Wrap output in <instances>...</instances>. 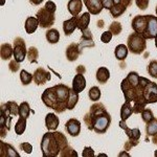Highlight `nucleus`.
<instances>
[{
  "label": "nucleus",
  "mask_w": 157,
  "mask_h": 157,
  "mask_svg": "<svg viewBox=\"0 0 157 157\" xmlns=\"http://www.w3.org/2000/svg\"><path fill=\"white\" fill-rule=\"evenodd\" d=\"M70 88L65 84H58L46 88L41 95V100L46 107L55 110L57 113H63L68 110Z\"/></svg>",
  "instance_id": "nucleus-1"
},
{
  "label": "nucleus",
  "mask_w": 157,
  "mask_h": 157,
  "mask_svg": "<svg viewBox=\"0 0 157 157\" xmlns=\"http://www.w3.org/2000/svg\"><path fill=\"white\" fill-rule=\"evenodd\" d=\"M84 123L87 126L88 130H93L98 134H104L107 132L111 125V115L106 110L104 104L98 102L93 104L88 113L85 114Z\"/></svg>",
  "instance_id": "nucleus-2"
},
{
  "label": "nucleus",
  "mask_w": 157,
  "mask_h": 157,
  "mask_svg": "<svg viewBox=\"0 0 157 157\" xmlns=\"http://www.w3.org/2000/svg\"><path fill=\"white\" fill-rule=\"evenodd\" d=\"M68 146L66 136L60 131L47 132L41 140V151L43 157H56L60 155L63 148Z\"/></svg>",
  "instance_id": "nucleus-3"
},
{
  "label": "nucleus",
  "mask_w": 157,
  "mask_h": 157,
  "mask_svg": "<svg viewBox=\"0 0 157 157\" xmlns=\"http://www.w3.org/2000/svg\"><path fill=\"white\" fill-rule=\"evenodd\" d=\"M1 117H0V133L1 138H4L6 133L11 129V124L13 116H17L19 114V106L16 102L10 101L6 104H2L1 108Z\"/></svg>",
  "instance_id": "nucleus-4"
},
{
  "label": "nucleus",
  "mask_w": 157,
  "mask_h": 157,
  "mask_svg": "<svg viewBox=\"0 0 157 157\" xmlns=\"http://www.w3.org/2000/svg\"><path fill=\"white\" fill-rule=\"evenodd\" d=\"M127 46L129 52L134 55H140L147 48V40L141 35L134 32L130 34L127 39Z\"/></svg>",
  "instance_id": "nucleus-5"
},
{
  "label": "nucleus",
  "mask_w": 157,
  "mask_h": 157,
  "mask_svg": "<svg viewBox=\"0 0 157 157\" xmlns=\"http://www.w3.org/2000/svg\"><path fill=\"white\" fill-rule=\"evenodd\" d=\"M37 19L39 20V26L41 29H49L55 24L56 13L48 11L45 6L41 7L36 14Z\"/></svg>",
  "instance_id": "nucleus-6"
},
{
  "label": "nucleus",
  "mask_w": 157,
  "mask_h": 157,
  "mask_svg": "<svg viewBox=\"0 0 157 157\" xmlns=\"http://www.w3.org/2000/svg\"><path fill=\"white\" fill-rule=\"evenodd\" d=\"M143 98L148 104L157 103V84L155 82L148 80L143 88Z\"/></svg>",
  "instance_id": "nucleus-7"
},
{
  "label": "nucleus",
  "mask_w": 157,
  "mask_h": 157,
  "mask_svg": "<svg viewBox=\"0 0 157 157\" xmlns=\"http://www.w3.org/2000/svg\"><path fill=\"white\" fill-rule=\"evenodd\" d=\"M27 56V49L25 41L21 37H17L14 40V59L17 62L21 63L25 60Z\"/></svg>",
  "instance_id": "nucleus-8"
},
{
  "label": "nucleus",
  "mask_w": 157,
  "mask_h": 157,
  "mask_svg": "<svg viewBox=\"0 0 157 157\" xmlns=\"http://www.w3.org/2000/svg\"><path fill=\"white\" fill-rule=\"evenodd\" d=\"M120 127L121 129H124L125 130L126 134H127L128 136V140L130 141V144L132 145V147H136L139 144V138H140L141 136V133H140V130H139L138 128H134V129H130L127 126V124H126V121H123L121 120L120 121Z\"/></svg>",
  "instance_id": "nucleus-9"
},
{
  "label": "nucleus",
  "mask_w": 157,
  "mask_h": 157,
  "mask_svg": "<svg viewBox=\"0 0 157 157\" xmlns=\"http://www.w3.org/2000/svg\"><path fill=\"white\" fill-rule=\"evenodd\" d=\"M146 40L155 39L157 36V16L148 15V22H147L146 29L141 35Z\"/></svg>",
  "instance_id": "nucleus-10"
},
{
  "label": "nucleus",
  "mask_w": 157,
  "mask_h": 157,
  "mask_svg": "<svg viewBox=\"0 0 157 157\" xmlns=\"http://www.w3.org/2000/svg\"><path fill=\"white\" fill-rule=\"evenodd\" d=\"M147 22H148V15H137L133 18L131 26L135 33L143 35L146 29Z\"/></svg>",
  "instance_id": "nucleus-11"
},
{
  "label": "nucleus",
  "mask_w": 157,
  "mask_h": 157,
  "mask_svg": "<svg viewBox=\"0 0 157 157\" xmlns=\"http://www.w3.org/2000/svg\"><path fill=\"white\" fill-rule=\"evenodd\" d=\"M52 80V75L50 72L45 70L43 67H39L35 70L34 72V81L37 85H44L45 83L49 82Z\"/></svg>",
  "instance_id": "nucleus-12"
},
{
  "label": "nucleus",
  "mask_w": 157,
  "mask_h": 157,
  "mask_svg": "<svg viewBox=\"0 0 157 157\" xmlns=\"http://www.w3.org/2000/svg\"><path fill=\"white\" fill-rule=\"evenodd\" d=\"M65 129H66L67 133L72 137H77L78 134L81 133V123L80 121L75 120V118H70L65 124Z\"/></svg>",
  "instance_id": "nucleus-13"
},
{
  "label": "nucleus",
  "mask_w": 157,
  "mask_h": 157,
  "mask_svg": "<svg viewBox=\"0 0 157 157\" xmlns=\"http://www.w3.org/2000/svg\"><path fill=\"white\" fill-rule=\"evenodd\" d=\"M83 3L86 6L91 15H98L104 9L102 0H83Z\"/></svg>",
  "instance_id": "nucleus-14"
},
{
  "label": "nucleus",
  "mask_w": 157,
  "mask_h": 157,
  "mask_svg": "<svg viewBox=\"0 0 157 157\" xmlns=\"http://www.w3.org/2000/svg\"><path fill=\"white\" fill-rule=\"evenodd\" d=\"M82 54V50L80 49V46L77 43H71L66 48V58L69 62H75L78 60L80 55Z\"/></svg>",
  "instance_id": "nucleus-15"
},
{
  "label": "nucleus",
  "mask_w": 157,
  "mask_h": 157,
  "mask_svg": "<svg viewBox=\"0 0 157 157\" xmlns=\"http://www.w3.org/2000/svg\"><path fill=\"white\" fill-rule=\"evenodd\" d=\"M80 49L83 50L84 47H93L94 43H93V37L91 34L90 29H87L82 32V37H81V42L78 43Z\"/></svg>",
  "instance_id": "nucleus-16"
},
{
  "label": "nucleus",
  "mask_w": 157,
  "mask_h": 157,
  "mask_svg": "<svg viewBox=\"0 0 157 157\" xmlns=\"http://www.w3.org/2000/svg\"><path fill=\"white\" fill-rule=\"evenodd\" d=\"M0 150H1L0 151L1 157H20V154L16 151V149L4 141L0 143Z\"/></svg>",
  "instance_id": "nucleus-17"
},
{
  "label": "nucleus",
  "mask_w": 157,
  "mask_h": 157,
  "mask_svg": "<svg viewBox=\"0 0 157 157\" xmlns=\"http://www.w3.org/2000/svg\"><path fill=\"white\" fill-rule=\"evenodd\" d=\"M78 29V16H72L70 19L65 20L63 22V30L66 36H70Z\"/></svg>",
  "instance_id": "nucleus-18"
},
{
  "label": "nucleus",
  "mask_w": 157,
  "mask_h": 157,
  "mask_svg": "<svg viewBox=\"0 0 157 157\" xmlns=\"http://www.w3.org/2000/svg\"><path fill=\"white\" fill-rule=\"evenodd\" d=\"M86 88V78L84 75H81V73H77V75H75L72 80V89L75 92L80 93L82 92Z\"/></svg>",
  "instance_id": "nucleus-19"
},
{
  "label": "nucleus",
  "mask_w": 157,
  "mask_h": 157,
  "mask_svg": "<svg viewBox=\"0 0 157 157\" xmlns=\"http://www.w3.org/2000/svg\"><path fill=\"white\" fill-rule=\"evenodd\" d=\"M60 120L55 113H48L45 116V127L50 131H56L59 127Z\"/></svg>",
  "instance_id": "nucleus-20"
},
{
  "label": "nucleus",
  "mask_w": 157,
  "mask_h": 157,
  "mask_svg": "<svg viewBox=\"0 0 157 157\" xmlns=\"http://www.w3.org/2000/svg\"><path fill=\"white\" fill-rule=\"evenodd\" d=\"M83 1L82 0H69L67 4L68 12L72 15V16H78L83 9Z\"/></svg>",
  "instance_id": "nucleus-21"
},
{
  "label": "nucleus",
  "mask_w": 157,
  "mask_h": 157,
  "mask_svg": "<svg viewBox=\"0 0 157 157\" xmlns=\"http://www.w3.org/2000/svg\"><path fill=\"white\" fill-rule=\"evenodd\" d=\"M38 26H39V20L37 19V17H29L25 20V32L27 34H34L37 30Z\"/></svg>",
  "instance_id": "nucleus-22"
},
{
  "label": "nucleus",
  "mask_w": 157,
  "mask_h": 157,
  "mask_svg": "<svg viewBox=\"0 0 157 157\" xmlns=\"http://www.w3.org/2000/svg\"><path fill=\"white\" fill-rule=\"evenodd\" d=\"M132 113H133L132 103L129 102V101H126L121 107V120L127 121L132 115Z\"/></svg>",
  "instance_id": "nucleus-23"
},
{
  "label": "nucleus",
  "mask_w": 157,
  "mask_h": 157,
  "mask_svg": "<svg viewBox=\"0 0 157 157\" xmlns=\"http://www.w3.org/2000/svg\"><path fill=\"white\" fill-rule=\"evenodd\" d=\"M95 78H97V81L100 84H106L110 78V71H109L107 67H100L97 71Z\"/></svg>",
  "instance_id": "nucleus-24"
},
{
  "label": "nucleus",
  "mask_w": 157,
  "mask_h": 157,
  "mask_svg": "<svg viewBox=\"0 0 157 157\" xmlns=\"http://www.w3.org/2000/svg\"><path fill=\"white\" fill-rule=\"evenodd\" d=\"M90 23V13H83L81 16H78V29L83 32V30L88 29V25Z\"/></svg>",
  "instance_id": "nucleus-25"
},
{
  "label": "nucleus",
  "mask_w": 157,
  "mask_h": 157,
  "mask_svg": "<svg viewBox=\"0 0 157 157\" xmlns=\"http://www.w3.org/2000/svg\"><path fill=\"white\" fill-rule=\"evenodd\" d=\"M128 46L125 44H118L117 46L115 47L114 49V55H115V58L117 59L118 61H124L127 58L128 56Z\"/></svg>",
  "instance_id": "nucleus-26"
},
{
  "label": "nucleus",
  "mask_w": 157,
  "mask_h": 157,
  "mask_svg": "<svg viewBox=\"0 0 157 157\" xmlns=\"http://www.w3.org/2000/svg\"><path fill=\"white\" fill-rule=\"evenodd\" d=\"M1 59L2 60H10L12 56H14V47H12L11 44L9 43H4L1 45Z\"/></svg>",
  "instance_id": "nucleus-27"
},
{
  "label": "nucleus",
  "mask_w": 157,
  "mask_h": 157,
  "mask_svg": "<svg viewBox=\"0 0 157 157\" xmlns=\"http://www.w3.org/2000/svg\"><path fill=\"white\" fill-rule=\"evenodd\" d=\"M45 37H46V40L48 41V43H50V44H56L60 40V33L59 30L56 29H49L46 32V34H45Z\"/></svg>",
  "instance_id": "nucleus-28"
},
{
  "label": "nucleus",
  "mask_w": 157,
  "mask_h": 157,
  "mask_svg": "<svg viewBox=\"0 0 157 157\" xmlns=\"http://www.w3.org/2000/svg\"><path fill=\"white\" fill-rule=\"evenodd\" d=\"M146 133L148 136H153L157 134V118L153 117L146 124Z\"/></svg>",
  "instance_id": "nucleus-29"
},
{
  "label": "nucleus",
  "mask_w": 157,
  "mask_h": 157,
  "mask_svg": "<svg viewBox=\"0 0 157 157\" xmlns=\"http://www.w3.org/2000/svg\"><path fill=\"white\" fill-rule=\"evenodd\" d=\"M126 11H127V7L124 6V4H121V3L114 4V6H113L110 10H109L111 16H112L113 18H117V17H121Z\"/></svg>",
  "instance_id": "nucleus-30"
},
{
  "label": "nucleus",
  "mask_w": 157,
  "mask_h": 157,
  "mask_svg": "<svg viewBox=\"0 0 157 157\" xmlns=\"http://www.w3.org/2000/svg\"><path fill=\"white\" fill-rule=\"evenodd\" d=\"M26 120L27 118L20 116L19 120L17 121L16 125H15V132L17 135H22L24 133L25 129H26Z\"/></svg>",
  "instance_id": "nucleus-31"
},
{
  "label": "nucleus",
  "mask_w": 157,
  "mask_h": 157,
  "mask_svg": "<svg viewBox=\"0 0 157 157\" xmlns=\"http://www.w3.org/2000/svg\"><path fill=\"white\" fill-rule=\"evenodd\" d=\"M101 95H102V92H101V89L97 86H93L89 89V92H88V97H89L90 101H93V102H98L100 101Z\"/></svg>",
  "instance_id": "nucleus-32"
},
{
  "label": "nucleus",
  "mask_w": 157,
  "mask_h": 157,
  "mask_svg": "<svg viewBox=\"0 0 157 157\" xmlns=\"http://www.w3.org/2000/svg\"><path fill=\"white\" fill-rule=\"evenodd\" d=\"M78 102V93L75 92L72 88H70V94H69V102H68V110H72L77 106Z\"/></svg>",
  "instance_id": "nucleus-33"
},
{
  "label": "nucleus",
  "mask_w": 157,
  "mask_h": 157,
  "mask_svg": "<svg viewBox=\"0 0 157 157\" xmlns=\"http://www.w3.org/2000/svg\"><path fill=\"white\" fill-rule=\"evenodd\" d=\"M38 58H39V52H38L37 47L30 46L27 49V59L30 63H37Z\"/></svg>",
  "instance_id": "nucleus-34"
},
{
  "label": "nucleus",
  "mask_w": 157,
  "mask_h": 157,
  "mask_svg": "<svg viewBox=\"0 0 157 157\" xmlns=\"http://www.w3.org/2000/svg\"><path fill=\"white\" fill-rule=\"evenodd\" d=\"M33 80H34V75L27 72L26 70H24V69L21 70V72H20V81H21V83L24 86L30 84Z\"/></svg>",
  "instance_id": "nucleus-35"
},
{
  "label": "nucleus",
  "mask_w": 157,
  "mask_h": 157,
  "mask_svg": "<svg viewBox=\"0 0 157 157\" xmlns=\"http://www.w3.org/2000/svg\"><path fill=\"white\" fill-rule=\"evenodd\" d=\"M30 114V107L29 104L27 102H23L22 104H20L19 106V116L21 117L29 118Z\"/></svg>",
  "instance_id": "nucleus-36"
},
{
  "label": "nucleus",
  "mask_w": 157,
  "mask_h": 157,
  "mask_svg": "<svg viewBox=\"0 0 157 157\" xmlns=\"http://www.w3.org/2000/svg\"><path fill=\"white\" fill-rule=\"evenodd\" d=\"M59 156H61V157H73V156L78 157V152L68 145L65 147V148L62 149V151L60 152Z\"/></svg>",
  "instance_id": "nucleus-37"
},
{
  "label": "nucleus",
  "mask_w": 157,
  "mask_h": 157,
  "mask_svg": "<svg viewBox=\"0 0 157 157\" xmlns=\"http://www.w3.org/2000/svg\"><path fill=\"white\" fill-rule=\"evenodd\" d=\"M147 71L152 78H157V60H152L147 66Z\"/></svg>",
  "instance_id": "nucleus-38"
},
{
  "label": "nucleus",
  "mask_w": 157,
  "mask_h": 157,
  "mask_svg": "<svg viewBox=\"0 0 157 157\" xmlns=\"http://www.w3.org/2000/svg\"><path fill=\"white\" fill-rule=\"evenodd\" d=\"M109 30L112 33L113 36H117V35H120L121 33V30H123V26H121V24L118 21H114L109 25Z\"/></svg>",
  "instance_id": "nucleus-39"
},
{
  "label": "nucleus",
  "mask_w": 157,
  "mask_h": 157,
  "mask_svg": "<svg viewBox=\"0 0 157 157\" xmlns=\"http://www.w3.org/2000/svg\"><path fill=\"white\" fill-rule=\"evenodd\" d=\"M141 120H143L145 123L147 124L148 121H150L152 118L154 117V114H153V112H152V110L151 109H144L143 111H141Z\"/></svg>",
  "instance_id": "nucleus-40"
},
{
  "label": "nucleus",
  "mask_w": 157,
  "mask_h": 157,
  "mask_svg": "<svg viewBox=\"0 0 157 157\" xmlns=\"http://www.w3.org/2000/svg\"><path fill=\"white\" fill-rule=\"evenodd\" d=\"M112 33L110 32V30H107V32H104L102 34V36H101V41L103 43H109L112 40Z\"/></svg>",
  "instance_id": "nucleus-41"
},
{
  "label": "nucleus",
  "mask_w": 157,
  "mask_h": 157,
  "mask_svg": "<svg viewBox=\"0 0 157 157\" xmlns=\"http://www.w3.org/2000/svg\"><path fill=\"white\" fill-rule=\"evenodd\" d=\"M19 148L21 149L22 151H24L26 154H32V152H33V146L30 145L29 143H22V144H20Z\"/></svg>",
  "instance_id": "nucleus-42"
},
{
  "label": "nucleus",
  "mask_w": 157,
  "mask_h": 157,
  "mask_svg": "<svg viewBox=\"0 0 157 157\" xmlns=\"http://www.w3.org/2000/svg\"><path fill=\"white\" fill-rule=\"evenodd\" d=\"M149 2H150V0H135V3H136V6H137V7L143 10V11L148 9Z\"/></svg>",
  "instance_id": "nucleus-43"
},
{
  "label": "nucleus",
  "mask_w": 157,
  "mask_h": 157,
  "mask_svg": "<svg viewBox=\"0 0 157 157\" xmlns=\"http://www.w3.org/2000/svg\"><path fill=\"white\" fill-rule=\"evenodd\" d=\"M9 68H10V70H11L12 72H17L19 70V62H17L16 60H12L11 62H10V64H9Z\"/></svg>",
  "instance_id": "nucleus-44"
},
{
  "label": "nucleus",
  "mask_w": 157,
  "mask_h": 157,
  "mask_svg": "<svg viewBox=\"0 0 157 157\" xmlns=\"http://www.w3.org/2000/svg\"><path fill=\"white\" fill-rule=\"evenodd\" d=\"M82 155L83 157H93L94 156V151H93V149L90 148V147H85L84 150H83Z\"/></svg>",
  "instance_id": "nucleus-45"
},
{
  "label": "nucleus",
  "mask_w": 157,
  "mask_h": 157,
  "mask_svg": "<svg viewBox=\"0 0 157 157\" xmlns=\"http://www.w3.org/2000/svg\"><path fill=\"white\" fill-rule=\"evenodd\" d=\"M45 7H46L48 11L52 12V13H56V11H57V6H56V3L54 1H50V0H48V1L45 3Z\"/></svg>",
  "instance_id": "nucleus-46"
},
{
  "label": "nucleus",
  "mask_w": 157,
  "mask_h": 157,
  "mask_svg": "<svg viewBox=\"0 0 157 157\" xmlns=\"http://www.w3.org/2000/svg\"><path fill=\"white\" fill-rule=\"evenodd\" d=\"M102 4L104 9L110 10L111 7L114 6V2H113V0H102Z\"/></svg>",
  "instance_id": "nucleus-47"
},
{
  "label": "nucleus",
  "mask_w": 157,
  "mask_h": 157,
  "mask_svg": "<svg viewBox=\"0 0 157 157\" xmlns=\"http://www.w3.org/2000/svg\"><path fill=\"white\" fill-rule=\"evenodd\" d=\"M75 70H77V73H81V75H84L86 72V68L85 66H83V65H78Z\"/></svg>",
  "instance_id": "nucleus-48"
},
{
  "label": "nucleus",
  "mask_w": 157,
  "mask_h": 157,
  "mask_svg": "<svg viewBox=\"0 0 157 157\" xmlns=\"http://www.w3.org/2000/svg\"><path fill=\"white\" fill-rule=\"evenodd\" d=\"M133 147H132V145L130 144V141H126L125 143V146H124V149H125V151H130L131 149H132Z\"/></svg>",
  "instance_id": "nucleus-49"
},
{
  "label": "nucleus",
  "mask_w": 157,
  "mask_h": 157,
  "mask_svg": "<svg viewBox=\"0 0 157 157\" xmlns=\"http://www.w3.org/2000/svg\"><path fill=\"white\" fill-rule=\"evenodd\" d=\"M121 4H124L126 7H129L132 4V0H121Z\"/></svg>",
  "instance_id": "nucleus-50"
},
{
  "label": "nucleus",
  "mask_w": 157,
  "mask_h": 157,
  "mask_svg": "<svg viewBox=\"0 0 157 157\" xmlns=\"http://www.w3.org/2000/svg\"><path fill=\"white\" fill-rule=\"evenodd\" d=\"M43 1H44V0H29V2L33 4V6H39V4H41Z\"/></svg>",
  "instance_id": "nucleus-51"
},
{
  "label": "nucleus",
  "mask_w": 157,
  "mask_h": 157,
  "mask_svg": "<svg viewBox=\"0 0 157 157\" xmlns=\"http://www.w3.org/2000/svg\"><path fill=\"white\" fill-rule=\"evenodd\" d=\"M152 143L155 144V145H157V134H156V135L152 136Z\"/></svg>",
  "instance_id": "nucleus-52"
},
{
  "label": "nucleus",
  "mask_w": 157,
  "mask_h": 157,
  "mask_svg": "<svg viewBox=\"0 0 157 157\" xmlns=\"http://www.w3.org/2000/svg\"><path fill=\"white\" fill-rule=\"evenodd\" d=\"M103 24H104V22H103V21H98V26H100V27H103V26H104Z\"/></svg>",
  "instance_id": "nucleus-53"
},
{
  "label": "nucleus",
  "mask_w": 157,
  "mask_h": 157,
  "mask_svg": "<svg viewBox=\"0 0 157 157\" xmlns=\"http://www.w3.org/2000/svg\"><path fill=\"white\" fill-rule=\"evenodd\" d=\"M123 155H126V156H129L128 153H124V152H121V153L120 154V156H123Z\"/></svg>",
  "instance_id": "nucleus-54"
},
{
  "label": "nucleus",
  "mask_w": 157,
  "mask_h": 157,
  "mask_svg": "<svg viewBox=\"0 0 157 157\" xmlns=\"http://www.w3.org/2000/svg\"><path fill=\"white\" fill-rule=\"evenodd\" d=\"M155 46L157 47V36L155 37Z\"/></svg>",
  "instance_id": "nucleus-55"
},
{
  "label": "nucleus",
  "mask_w": 157,
  "mask_h": 157,
  "mask_svg": "<svg viewBox=\"0 0 157 157\" xmlns=\"http://www.w3.org/2000/svg\"><path fill=\"white\" fill-rule=\"evenodd\" d=\"M4 4V0H1V6H3Z\"/></svg>",
  "instance_id": "nucleus-56"
},
{
  "label": "nucleus",
  "mask_w": 157,
  "mask_h": 157,
  "mask_svg": "<svg viewBox=\"0 0 157 157\" xmlns=\"http://www.w3.org/2000/svg\"><path fill=\"white\" fill-rule=\"evenodd\" d=\"M154 155H155V156H157V150L155 151V153H154Z\"/></svg>",
  "instance_id": "nucleus-57"
},
{
  "label": "nucleus",
  "mask_w": 157,
  "mask_h": 157,
  "mask_svg": "<svg viewBox=\"0 0 157 157\" xmlns=\"http://www.w3.org/2000/svg\"><path fill=\"white\" fill-rule=\"evenodd\" d=\"M155 11H156V16H157V6H156V9H155Z\"/></svg>",
  "instance_id": "nucleus-58"
}]
</instances>
